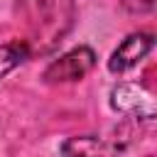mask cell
Segmentation results:
<instances>
[{
  "instance_id": "1",
  "label": "cell",
  "mask_w": 157,
  "mask_h": 157,
  "mask_svg": "<svg viewBox=\"0 0 157 157\" xmlns=\"http://www.w3.org/2000/svg\"><path fill=\"white\" fill-rule=\"evenodd\" d=\"M20 15L25 20V47L32 54L54 52L76 20L74 0H20Z\"/></svg>"
},
{
  "instance_id": "2",
  "label": "cell",
  "mask_w": 157,
  "mask_h": 157,
  "mask_svg": "<svg viewBox=\"0 0 157 157\" xmlns=\"http://www.w3.org/2000/svg\"><path fill=\"white\" fill-rule=\"evenodd\" d=\"M93 66H96V54H93V49H91V47H76V49L61 54L59 59H54V61L44 69L42 78H44L47 83H69V81L83 78Z\"/></svg>"
},
{
  "instance_id": "3",
  "label": "cell",
  "mask_w": 157,
  "mask_h": 157,
  "mask_svg": "<svg viewBox=\"0 0 157 157\" xmlns=\"http://www.w3.org/2000/svg\"><path fill=\"white\" fill-rule=\"evenodd\" d=\"M110 105L120 113L137 115V120H150L155 115V98L137 83H120L110 91Z\"/></svg>"
},
{
  "instance_id": "4",
  "label": "cell",
  "mask_w": 157,
  "mask_h": 157,
  "mask_svg": "<svg viewBox=\"0 0 157 157\" xmlns=\"http://www.w3.org/2000/svg\"><path fill=\"white\" fill-rule=\"evenodd\" d=\"M152 47H155V39H152L150 32H132V34H128V37L118 44V49L110 54L108 69H110L113 74H123V71L137 66V64L147 56V52H150Z\"/></svg>"
},
{
  "instance_id": "5",
  "label": "cell",
  "mask_w": 157,
  "mask_h": 157,
  "mask_svg": "<svg viewBox=\"0 0 157 157\" xmlns=\"http://www.w3.org/2000/svg\"><path fill=\"white\" fill-rule=\"evenodd\" d=\"M61 152L66 157H118L120 147L115 142H105L93 135H81V137H69L61 145Z\"/></svg>"
},
{
  "instance_id": "6",
  "label": "cell",
  "mask_w": 157,
  "mask_h": 157,
  "mask_svg": "<svg viewBox=\"0 0 157 157\" xmlns=\"http://www.w3.org/2000/svg\"><path fill=\"white\" fill-rule=\"evenodd\" d=\"M25 59H29V52L22 39H12L7 44H0V78L7 76L12 69H17Z\"/></svg>"
},
{
  "instance_id": "7",
  "label": "cell",
  "mask_w": 157,
  "mask_h": 157,
  "mask_svg": "<svg viewBox=\"0 0 157 157\" xmlns=\"http://www.w3.org/2000/svg\"><path fill=\"white\" fill-rule=\"evenodd\" d=\"M123 7L132 15H145L155 10V0H123Z\"/></svg>"
}]
</instances>
